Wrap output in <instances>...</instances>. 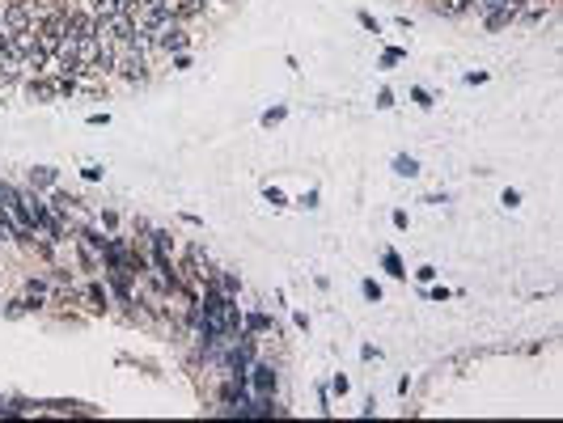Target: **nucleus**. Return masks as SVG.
I'll list each match as a JSON object with an SVG mask.
<instances>
[{
    "label": "nucleus",
    "instance_id": "obj_1",
    "mask_svg": "<svg viewBox=\"0 0 563 423\" xmlns=\"http://www.w3.org/2000/svg\"><path fill=\"white\" fill-rule=\"evenodd\" d=\"M0 21H5L9 34L34 30V5H30V0H9V5H5V17H0Z\"/></svg>",
    "mask_w": 563,
    "mask_h": 423
},
{
    "label": "nucleus",
    "instance_id": "obj_2",
    "mask_svg": "<svg viewBox=\"0 0 563 423\" xmlns=\"http://www.w3.org/2000/svg\"><path fill=\"white\" fill-rule=\"evenodd\" d=\"M153 43L161 47V51H165V56H182V51H187V47H191V34L182 30V21H169V26H165V30H161V34H157Z\"/></svg>",
    "mask_w": 563,
    "mask_h": 423
},
{
    "label": "nucleus",
    "instance_id": "obj_3",
    "mask_svg": "<svg viewBox=\"0 0 563 423\" xmlns=\"http://www.w3.org/2000/svg\"><path fill=\"white\" fill-rule=\"evenodd\" d=\"M246 385H250L254 394H272V398H276V368H272V364H263V360H250V368H246Z\"/></svg>",
    "mask_w": 563,
    "mask_h": 423
},
{
    "label": "nucleus",
    "instance_id": "obj_4",
    "mask_svg": "<svg viewBox=\"0 0 563 423\" xmlns=\"http://www.w3.org/2000/svg\"><path fill=\"white\" fill-rule=\"evenodd\" d=\"M115 72L128 81H144L149 77V68H144V51H136V47H128L123 56H115Z\"/></svg>",
    "mask_w": 563,
    "mask_h": 423
},
{
    "label": "nucleus",
    "instance_id": "obj_5",
    "mask_svg": "<svg viewBox=\"0 0 563 423\" xmlns=\"http://www.w3.org/2000/svg\"><path fill=\"white\" fill-rule=\"evenodd\" d=\"M161 9L174 17V21H191L204 13V0H161Z\"/></svg>",
    "mask_w": 563,
    "mask_h": 423
},
{
    "label": "nucleus",
    "instance_id": "obj_6",
    "mask_svg": "<svg viewBox=\"0 0 563 423\" xmlns=\"http://www.w3.org/2000/svg\"><path fill=\"white\" fill-rule=\"evenodd\" d=\"M77 204H81V199H72V195H64V191L51 195V208H56V216H64V220H68V216H72V220H85Z\"/></svg>",
    "mask_w": 563,
    "mask_h": 423
},
{
    "label": "nucleus",
    "instance_id": "obj_7",
    "mask_svg": "<svg viewBox=\"0 0 563 423\" xmlns=\"http://www.w3.org/2000/svg\"><path fill=\"white\" fill-rule=\"evenodd\" d=\"M241 326H246L250 335H267V330L276 335V322L267 317V313H246V317H241Z\"/></svg>",
    "mask_w": 563,
    "mask_h": 423
},
{
    "label": "nucleus",
    "instance_id": "obj_8",
    "mask_svg": "<svg viewBox=\"0 0 563 423\" xmlns=\"http://www.w3.org/2000/svg\"><path fill=\"white\" fill-rule=\"evenodd\" d=\"M512 17H517V0H512V5H504V9H496L492 17H487V26H492V30H504Z\"/></svg>",
    "mask_w": 563,
    "mask_h": 423
},
{
    "label": "nucleus",
    "instance_id": "obj_9",
    "mask_svg": "<svg viewBox=\"0 0 563 423\" xmlns=\"http://www.w3.org/2000/svg\"><path fill=\"white\" fill-rule=\"evenodd\" d=\"M43 301H47V284H43V280H30V284H26V305H30V309H43Z\"/></svg>",
    "mask_w": 563,
    "mask_h": 423
},
{
    "label": "nucleus",
    "instance_id": "obj_10",
    "mask_svg": "<svg viewBox=\"0 0 563 423\" xmlns=\"http://www.w3.org/2000/svg\"><path fill=\"white\" fill-rule=\"evenodd\" d=\"M394 173H403V178H415V173H420V161L407 157V153H398V157H394Z\"/></svg>",
    "mask_w": 563,
    "mask_h": 423
},
{
    "label": "nucleus",
    "instance_id": "obj_11",
    "mask_svg": "<svg viewBox=\"0 0 563 423\" xmlns=\"http://www.w3.org/2000/svg\"><path fill=\"white\" fill-rule=\"evenodd\" d=\"M381 267H385L394 280H407V271H403V258H398L394 250H385V254H381Z\"/></svg>",
    "mask_w": 563,
    "mask_h": 423
},
{
    "label": "nucleus",
    "instance_id": "obj_12",
    "mask_svg": "<svg viewBox=\"0 0 563 423\" xmlns=\"http://www.w3.org/2000/svg\"><path fill=\"white\" fill-rule=\"evenodd\" d=\"M30 182H34V186H56V169H47V165L30 169Z\"/></svg>",
    "mask_w": 563,
    "mask_h": 423
},
{
    "label": "nucleus",
    "instance_id": "obj_13",
    "mask_svg": "<svg viewBox=\"0 0 563 423\" xmlns=\"http://www.w3.org/2000/svg\"><path fill=\"white\" fill-rule=\"evenodd\" d=\"M284 114H288V106H272V110H263V128H276V123H284Z\"/></svg>",
    "mask_w": 563,
    "mask_h": 423
},
{
    "label": "nucleus",
    "instance_id": "obj_14",
    "mask_svg": "<svg viewBox=\"0 0 563 423\" xmlns=\"http://www.w3.org/2000/svg\"><path fill=\"white\" fill-rule=\"evenodd\" d=\"M356 21H360L364 30H373V34H381V21H377V17H373L369 9H360V13H356Z\"/></svg>",
    "mask_w": 563,
    "mask_h": 423
},
{
    "label": "nucleus",
    "instance_id": "obj_15",
    "mask_svg": "<svg viewBox=\"0 0 563 423\" xmlns=\"http://www.w3.org/2000/svg\"><path fill=\"white\" fill-rule=\"evenodd\" d=\"M263 199H267L272 208H288V199H284V191H280V186H267V191H263Z\"/></svg>",
    "mask_w": 563,
    "mask_h": 423
},
{
    "label": "nucleus",
    "instance_id": "obj_16",
    "mask_svg": "<svg viewBox=\"0 0 563 423\" xmlns=\"http://www.w3.org/2000/svg\"><path fill=\"white\" fill-rule=\"evenodd\" d=\"M475 5H479V13H483V17H492L496 9H504V5H512V0H475Z\"/></svg>",
    "mask_w": 563,
    "mask_h": 423
},
{
    "label": "nucleus",
    "instance_id": "obj_17",
    "mask_svg": "<svg viewBox=\"0 0 563 423\" xmlns=\"http://www.w3.org/2000/svg\"><path fill=\"white\" fill-rule=\"evenodd\" d=\"M407 51H398V47H385V51H381V68H390V64H398Z\"/></svg>",
    "mask_w": 563,
    "mask_h": 423
},
{
    "label": "nucleus",
    "instance_id": "obj_18",
    "mask_svg": "<svg viewBox=\"0 0 563 423\" xmlns=\"http://www.w3.org/2000/svg\"><path fill=\"white\" fill-rule=\"evenodd\" d=\"M237 276H220V292H225V296H237Z\"/></svg>",
    "mask_w": 563,
    "mask_h": 423
},
{
    "label": "nucleus",
    "instance_id": "obj_19",
    "mask_svg": "<svg viewBox=\"0 0 563 423\" xmlns=\"http://www.w3.org/2000/svg\"><path fill=\"white\" fill-rule=\"evenodd\" d=\"M373 106H377V110H390V106H394V93H390V89H381V93H377V102H373Z\"/></svg>",
    "mask_w": 563,
    "mask_h": 423
},
{
    "label": "nucleus",
    "instance_id": "obj_20",
    "mask_svg": "<svg viewBox=\"0 0 563 423\" xmlns=\"http://www.w3.org/2000/svg\"><path fill=\"white\" fill-rule=\"evenodd\" d=\"M331 389H335V394H339V398H344V394H348V389H352V381H348V377H344V372H339V377H335V381H331Z\"/></svg>",
    "mask_w": 563,
    "mask_h": 423
},
{
    "label": "nucleus",
    "instance_id": "obj_21",
    "mask_svg": "<svg viewBox=\"0 0 563 423\" xmlns=\"http://www.w3.org/2000/svg\"><path fill=\"white\" fill-rule=\"evenodd\" d=\"M415 280H420V284H432V280H436V267H420V271H415Z\"/></svg>",
    "mask_w": 563,
    "mask_h": 423
},
{
    "label": "nucleus",
    "instance_id": "obj_22",
    "mask_svg": "<svg viewBox=\"0 0 563 423\" xmlns=\"http://www.w3.org/2000/svg\"><path fill=\"white\" fill-rule=\"evenodd\" d=\"M411 97H415V102H420V106H424V110H428V106H432V97H428V89H411Z\"/></svg>",
    "mask_w": 563,
    "mask_h": 423
},
{
    "label": "nucleus",
    "instance_id": "obj_23",
    "mask_svg": "<svg viewBox=\"0 0 563 423\" xmlns=\"http://www.w3.org/2000/svg\"><path fill=\"white\" fill-rule=\"evenodd\" d=\"M364 296H369V301H381V288L373 280H364Z\"/></svg>",
    "mask_w": 563,
    "mask_h": 423
},
{
    "label": "nucleus",
    "instance_id": "obj_24",
    "mask_svg": "<svg viewBox=\"0 0 563 423\" xmlns=\"http://www.w3.org/2000/svg\"><path fill=\"white\" fill-rule=\"evenodd\" d=\"M26 309H30V305H26V301H13V305H9V309H5V313H9V317H21V313H26Z\"/></svg>",
    "mask_w": 563,
    "mask_h": 423
},
{
    "label": "nucleus",
    "instance_id": "obj_25",
    "mask_svg": "<svg viewBox=\"0 0 563 423\" xmlns=\"http://www.w3.org/2000/svg\"><path fill=\"white\" fill-rule=\"evenodd\" d=\"M521 204V191H504V208H517Z\"/></svg>",
    "mask_w": 563,
    "mask_h": 423
},
{
    "label": "nucleus",
    "instance_id": "obj_26",
    "mask_svg": "<svg viewBox=\"0 0 563 423\" xmlns=\"http://www.w3.org/2000/svg\"><path fill=\"white\" fill-rule=\"evenodd\" d=\"M424 296H432V301H449V288H428Z\"/></svg>",
    "mask_w": 563,
    "mask_h": 423
},
{
    "label": "nucleus",
    "instance_id": "obj_27",
    "mask_svg": "<svg viewBox=\"0 0 563 423\" xmlns=\"http://www.w3.org/2000/svg\"><path fill=\"white\" fill-rule=\"evenodd\" d=\"M475 5V0H457V9H470Z\"/></svg>",
    "mask_w": 563,
    "mask_h": 423
},
{
    "label": "nucleus",
    "instance_id": "obj_28",
    "mask_svg": "<svg viewBox=\"0 0 563 423\" xmlns=\"http://www.w3.org/2000/svg\"><path fill=\"white\" fill-rule=\"evenodd\" d=\"M0 38H5V21H0Z\"/></svg>",
    "mask_w": 563,
    "mask_h": 423
}]
</instances>
